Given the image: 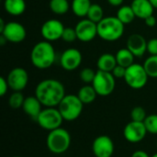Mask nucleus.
Instances as JSON below:
<instances>
[{
	"mask_svg": "<svg viewBox=\"0 0 157 157\" xmlns=\"http://www.w3.org/2000/svg\"><path fill=\"white\" fill-rule=\"evenodd\" d=\"M12 157H22V156H18V155H16V156H12Z\"/></svg>",
	"mask_w": 157,
	"mask_h": 157,
	"instance_id": "43",
	"label": "nucleus"
},
{
	"mask_svg": "<svg viewBox=\"0 0 157 157\" xmlns=\"http://www.w3.org/2000/svg\"><path fill=\"white\" fill-rule=\"evenodd\" d=\"M144 22H145V25L148 27H155L156 24V18L154 15H152V16L148 17L147 18H145Z\"/></svg>",
	"mask_w": 157,
	"mask_h": 157,
	"instance_id": "36",
	"label": "nucleus"
},
{
	"mask_svg": "<svg viewBox=\"0 0 157 157\" xmlns=\"http://www.w3.org/2000/svg\"><path fill=\"white\" fill-rule=\"evenodd\" d=\"M148 75L144 67L140 63H133L126 68V74L124 80L126 84L132 89H142L148 82Z\"/></svg>",
	"mask_w": 157,
	"mask_h": 157,
	"instance_id": "6",
	"label": "nucleus"
},
{
	"mask_svg": "<svg viewBox=\"0 0 157 157\" xmlns=\"http://www.w3.org/2000/svg\"><path fill=\"white\" fill-rule=\"evenodd\" d=\"M104 17H104V10H103L102 6L98 4H92L89 10H88L86 18H88L89 20L98 24Z\"/></svg>",
	"mask_w": 157,
	"mask_h": 157,
	"instance_id": "26",
	"label": "nucleus"
},
{
	"mask_svg": "<svg viewBox=\"0 0 157 157\" xmlns=\"http://www.w3.org/2000/svg\"><path fill=\"white\" fill-rule=\"evenodd\" d=\"M131 157H150L149 155L145 152V151H143V150H137L135 151Z\"/></svg>",
	"mask_w": 157,
	"mask_h": 157,
	"instance_id": "37",
	"label": "nucleus"
},
{
	"mask_svg": "<svg viewBox=\"0 0 157 157\" xmlns=\"http://www.w3.org/2000/svg\"><path fill=\"white\" fill-rule=\"evenodd\" d=\"M124 26L117 17H105L98 23V36L106 41H116L122 37Z\"/></svg>",
	"mask_w": 157,
	"mask_h": 157,
	"instance_id": "3",
	"label": "nucleus"
},
{
	"mask_svg": "<svg viewBox=\"0 0 157 157\" xmlns=\"http://www.w3.org/2000/svg\"><path fill=\"white\" fill-rule=\"evenodd\" d=\"M91 5L92 3L90 0H73L71 3V9L76 17H85L87 16Z\"/></svg>",
	"mask_w": 157,
	"mask_h": 157,
	"instance_id": "21",
	"label": "nucleus"
},
{
	"mask_svg": "<svg viewBox=\"0 0 157 157\" xmlns=\"http://www.w3.org/2000/svg\"><path fill=\"white\" fill-rule=\"evenodd\" d=\"M115 57L117 60V63L125 68H128L129 66L134 63L135 56L132 53V52L128 48L120 49L115 54Z\"/></svg>",
	"mask_w": 157,
	"mask_h": 157,
	"instance_id": "22",
	"label": "nucleus"
},
{
	"mask_svg": "<svg viewBox=\"0 0 157 157\" xmlns=\"http://www.w3.org/2000/svg\"><path fill=\"white\" fill-rule=\"evenodd\" d=\"M82 53L75 48H68L64 50L60 57V64L65 71H74L82 63Z\"/></svg>",
	"mask_w": 157,
	"mask_h": 157,
	"instance_id": "12",
	"label": "nucleus"
},
{
	"mask_svg": "<svg viewBox=\"0 0 157 157\" xmlns=\"http://www.w3.org/2000/svg\"><path fill=\"white\" fill-rule=\"evenodd\" d=\"M131 6L135 14V17L144 20L154 15L155 7L149 0H132Z\"/></svg>",
	"mask_w": 157,
	"mask_h": 157,
	"instance_id": "17",
	"label": "nucleus"
},
{
	"mask_svg": "<svg viewBox=\"0 0 157 157\" xmlns=\"http://www.w3.org/2000/svg\"><path fill=\"white\" fill-rule=\"evenodd\" d=\"M84 108L83 102L79 99L77 95H65L58 106L63 118L66 121H75L82 114Z\"/></svg>",
	"mask_w": 157,
	"mask_h": 157,
	"instance_id": "5",
	"label": "nucleus"
},
{
	"mask_svg": "<svg viewBox=\"0 0 157 157\" xmlns=\"http://www.w3.org/2000/svg\"><path fill=\"white\" fill-rule=\"evenodd\" d=\"M25 98H24V95L21 93V91H14L8 98V104L11 109H18L22 108Z\"/></svg>",
	"mask_w": 157,
	"mask_h": 157,
	"instance_id": "28",
	"label": "nucleus"
},
{
	"mask_svg": "<svg viewBox=\"0 0 157 157\" xmlns=\"http://www.w3.org/2000/svg\"><path fill=\"white\" fill-rule=\"evenodd\" d=\"M147 42L141 34L134 33L129 36L127 40V47L135 57H143L147 52Z\"/></svg>",
	"mask_w": 157,
	"mask_h": 157,
	"instance_id": "16",
	"label": "nucleus"
},
{
	"mask_svg": "<svg viewBox=\"0 0 157 157\" xmlns=\"http://www.w3.org/2000/svg\"><path fill=\"white\" fill-rule=\"evenodd\" d=\"M62 40L65 42H73L75 40H77L75 29L71 28V27L64 28V30H63V36H62Z\"/></svg>",
	"mask_w": 157,
	"mask_h": 157,
	"instance_id": "32",
	"label": "nucleus"
},
{
	"mask_svg": "<svg viewBox=\"0 0 157 157\" xmlns=\"http://www.w3.org/2000/svg\"><path fill=\"white\" fill-rule=\"evenodd\" d=\"M114 149V143L108 135L98 136L92 144V152L96 157H111Z\"/></svg>",
	"mask_w": 157,
	"mask_h": 157,
	"instance_id": "15",
	"label": "nucleus"
},
{
	"mask_svg": "<svg viewBox=\"0 0 157 157\" xmlns=\"http://www.w3.org/2000/svg\"><path fill=\"white\" fill-rule=\"evenodd\" d=\"M107 1L112 6H121L124 0H107Z\"/></svg>",
	"mask_w": 157,
	"mask_h": 157,
	"instance_id": "38",
	"label": "nucleus"
},
{
	"mask_svg": "<svg viewBox=\"0 0 157 157\" xmlns=\"http://www.w3.org/2000/svg\"><path fill=\"white\" fill-rule=\"evenodd\" d=\"M41 107L42 104L36 98V96H30L25 98L22 106V109L29 117L36 120L42 110Z\"/></svg>",
	"mask_w": 157,
	"mask_h": 157,
	"instance_id": "18",
	"label": "nucleus"
},
{
	"mask_svg": "<svg viewBox=\"0 0 157 157\" xmlns=\"http://www.w3.org/2000/svg\"><path fill=\"white\" fill-rule=\"evenodd\" d=\"M1 35L4 36L9 42L19 43L26 39L27 31L22 24L16 21H10L6 24V27L2 30Z\"/></svg>",
	"mask_w": 157,
	"mask_h": 157,
	"instance_id": "14",
	"label": "nucleus"
},
{
	"mask_svg": "<svg viewBox=\"0 0 157 157\" xmlns=\"http://www.w3.org/2000/svg\"><path fill=\"white\" fill-rule=\"evenodd\" d=\"M75 29L77 40L83 42H89L98 36V24L88 18L81 19Z\"/></svg>",
	"mask_w": 157,
	"mask_h": 157,
	"instance_id": "10",
	"label": "nucleus"
},
{
	"mask_svg": "<svg viewBox=\"0 0 157 157\" xmlns=\"http://www.w3.org/2000/svg\"><path fill=\"white\" fill-rule=\"evenodd\" d=\"M144 123L147 132L151 134H157V114L148 115Z\"/></svg>",
	"mask_w": 157,
	"mask_h": 157,
	"instance_id": "29",
	"label": "nucleus"
},
{
	"mask_svg": "<svg viewBox=\"0 0 157 157\" xmlns=\"http://www.w3.org/2000/svg\"><path fill=\"white\" fill-rule=\"evenodd\" d=\"M35 96L45 108H55L64 98L65 89L59 80L44 79L37 85Z\"/></svg>",
	"mask_w": 157,
	"mask_h": 157,
	"instance_id": "1",
	"label": "nucleus"
},
{
	"mask_svg": "<svg viewBox=\"0 0 157 157\" xmlns=\"http://www.w3.org/2000/svg\"><path fill=\"white\" fill-rule=\"evenodd\" d=\"M151 157H157V153H156V154H155L154 155H152V156H151Z\"/></svg>",
	"mask_w": 157,
	"mask_h": 157,
	"instance_id": "42",
	"label": "nucleus"
},
{
	"mask_svg": "<svg viewBox=\"0 0 157 157\" xmlns=\"http://www.w3.org/2000/svg\"><path fill=\"white\" fill-rule=\"evenodd\" d=\"M156 146H157V141H156Z\"/></svg>",
	"mask_w": 157,
	"mask_h": 157,
	"instance_id": "44",
	"label": "nucleus"
},
{
	"mask_svg": "<svg viewBox=\"0 0 157 157\" xmlns=\"http://www.w3.org/2000/svg\"><path fill=\"white\" fill-rule=\"evenodd\" d=\"M117 60L115 55L110 53H103L99 56L97 62V66L99 71L111 73L117 65Z\"/></svg>",
	"mask_w": 157,
	"mask_h": 157,
	"instance_id": "20",
	"label": "nucleus"
},
{
	"mask_svg": "<svg viewBox=\"0 0 157 157\" xmlns=\"http://www.w3.org/2000/svg\"><path fill=\"white\" fill-rule=\"evenodd\" d=\"M115 79L116 78L111 73L98 70L94 81L91 85L95 88L98 96L107 97L109 96L115 89Z\"/></svg>",
	"mask_w": 157,
	"mask_h": 157,
	"instance_id": "8",
	"label": "nucleus"
},
{
	"mask_svg": "<svg viewBox=\"0 0 157 157\" xmlns=\"http://www.w3.org/2000/svg\"><path fill=\"white\" fill-rule=\"evenodd\" d=\"M8 88H9V86H8L6 78H5L3 76L0 77V96L4 97L7 93Z\"/></svg>",
	"mask_w": 157,
	"mask_h": 157,
	"instance_id": "35",
	"label": "nucleus"
},
{
	"mask_svg": "<svg viewBox=\"0 0 157 157\" xmlns=\"http://www.w3.org/2000/svg\"><path fill=\"white\" fill-rule=\"evenodd\" d=\"M149 1L153 5V6L155 7V9H157V0H149Z\"/></svg>",
	"mask_w": 157,
	"mask_h": 157,
	"instance_id": "41",
	"label": "nucleus"
},
{
	"mask_svg": "<svg viewBox=\"0 0 157 157\" xmlns=\"http://www.w3.org/2000/svg\"><path fill=\"white\" fill-rule=\"evenodd\" d=\"M63 121L58 108H45L36 119L39 126L48 132L60 128Z\"/></svg>",
	"mask_w": 157,
	"mask_h": 157,
	"instance_id": "7",
	"label": "nucleus"
},
{
	"mask_svg": "<svg viewBox=\"0 0 157 157\" xmlns=\"http://www.w3.org/2000/svg\"><path fill=\"white\" fill-rule=\"evenodd\" d=\"M96 73L92 68H84L80 72V79L86 85H90L93 83L94 78L96 76Z\"/></svg>",
	"mask_w": 157,
	"mask_h": 157,
	"instance_id": "31",
	"label": "nucleus"
},
{
	"mask_svg": "<svg viewBox=\"0 0 157 157\" xmlns=\"http://www.w3.org/2000/svg\"><path fill=\"white\" fill-rule=\"evenodd\" d=\"M111 74L114 75L115 78H124L125 74H126V68L123 66H121L119 64L116 65V67L113 69Z\"/></svg>",
	"mask_w": 157,
	"mask_h": 157,
	"instance_id": "33",
	"label": "nucleus"
},
{
	"mask_svg": "<svg viewBox=\"0 0 157 157\" xmlns=\"http://www.w3.org/2000/svg\"><path fill=\"white\" fill-rule=\"evenodd\" d=\"M6 24V23H5L4 19H3V18H1V19H0V33H1V32H2V30L5 29Z\"/></svg>",
	"mask_w": 157,
	"mask_h": 157,
	"instance_id": "39",
	"label": "nucleus"
},
{
	"mask_svg": "<svg viewBox=\"0 0 157 157\" xmlns=\"http://www.w3.org/2000/svg\"><path fill=\"white\" fill-rule=\"evenodd\" d=\"M56 53L50 41L41 40L36 43L30 52V61L34 67L44 70L50 68L55 62Z\"/></svg>",
	"mask_w": 157,
	"mask_h": 157,
	"instance_id": "2",
	"label": "nucleus"
},
{
	"mask_svg": "<svg viewBox=\"0 0 157 157\" xmlns=\"http://www.w3.org/2000/svg\"><path fill=\"white\" fill-rule=\"evenodd\" d=\"M46 145L51 153L62 155L65 153L71 145V135L62 127L51 131L47 135Z\"/></svg>",
	"mask_w": 157,
	"mask_h": 157,
	"instance_id": "4",
	"label": "nucleus"
},
{
	"mask_svg": "<svg viewBox=\"0 0 157 157\" xmlns=\"http://www.w3.org/2000/svg\"><path fill=\"white\" fill-rule=\"evenodd\" d=\"M147 134V130L144 122H138L132 121L129 122L123 130V136L125 140L132 144H137L142 142Z\"/></svg>",
	"mask_w": 157,
	"mask_h": 157,
	"instance_id": "13",
	"label": "nucleus"
},
{
	"mask_svg": "<svg viewBox=\"0 0 157 157\" xmlns=\"http://www.w3.org/2000/svg\"><path fill=\"white\" fill-rule=\"evenodd\" d=\"M143 65L149 77L157 78V55L149 56Z\"/></svg>",
	"mask_w": 157,
	"mask_h": 157,
	"instance_id": "27",
	"label": "nucleus"
},
{
	"mask_svg": "<svg viewBox=\"0 0 157 157\" xmlns=\"http://www.w3.org/2000/svg\"><path fill=\"white\" fill-rule=\"evenodd\" d=\"M9 88L13 91H22L29 83V74L22 67L13 68L6 77Z\"/></svg>",
	"mask_w": 157,
	"mask_h": 157,
	"instance_id": "11",
	"label": "nucleus"
},
{
	"mask_svg": "<svg viewBox=\"0 0 157 157\" xmlns=\"http://www.w3.org/2000/svg\"><path fill=\"white\" fill-rule=\"evenodd\" d=\"M4 8L7 14L17 17L25 12L26 2L25 0H5Z\"/></svg>",
	"mask_w": 157,
	"mask_h": 157,
	"instance_id": "19",
	"label": "nucleus"
},
{
	"mask_svg": "<svg viewBox=\"0 0 157 157\" xmlns=\"http://www.w3.org/2000/svg\"><path fill=\"white\" fill-rule=\"evenodd\" d=\"M63 24L55 18H51L46 20L41 28H40V34L44 40L47 41H55L62 39L63 32L64 30Z\"/></svg>",
	"mask_w": 157,
	"mask_h": 157,
	"instance_id": "9",
	"label": "nucleus"
},
{
	"mask_svg": "<svg viewBox=\"0 0 157 157\" xmlns=\"http://www.w3.org/2000/svg\"><path fill=\"white\" fill-rule=\"evenodd\" d=\"M49 7L52 13L62 16L69 11L71 5L69 4L68 0H50Z\"/></svg>",
	"mask_w": 157,
	"mask_h": 157,
	"instance_id": "25",
	"label": "nucleus"
},
{
	"mask_svg": "<svg viewBox=\"0 0 157 157\" xmlns=\"http://www.w3.org/2000/svg\"><path fill=\"white\" fill-rule=\"evenodd\" d=\"M6 41H7V40H6V38H5L4 36L1 35V36H0V44L3 46V45H5V43H6Z\"/></svg>",
	"mask_w": 157,
	"mask_h": 157,
	"instance_id": "40",
	"label": "nucleus"
},
{
	"mask_svg": "<svg viewBox=\"0 0 157 157\" xmlns=\"http://www.w3.org/2000/svg\"><path fill=\"white\" fill-rule=\"evenodd\" d=\"M147 52L151 55H157V39H151L147 42Z\"/></svg>",
	"mask_w": 157,
	"mask_h": 157,
	"instance_id": "34",
	"label": "nucleus"
},
{
	"mask_svg": "<svg viewBox=\"0 0 157 157\" xmlns=\"http://www.w3.org/2000/svg\"><path fill=\"white\" fill-rule=\"evenodd\" d=\"M116 17L124 25L131 24L134 20V18L136 17L131 6H120V8L117 11Z\"/></svg>",
	"mask_w": 157,
	"mask_h": 157,
	"instance_id": "24",
	"label": "nucleus"
},
{
	"mask_svg": "<svg viewBox=\"0 0 157 157\" xmlns=\"http://www.w3.org/2000/svg\"><path fill=\"white\" fill-rule=\"evenodd\" d=\"M97 92L92 85H86L82 86L77 93V97L83 102V104H91L97 98Z\"/></svg>",
	"mask_w": 157,
	"mask_h": 157,
	"instance_id": "23",
	"label": "nucleus"
},
{
	"mask_svg": "<svg viewBox=\"0 0 157 157\" xmlns=\"http://www.w3.org/2000/svg\"><path fill=\"white\" fill-rule=\"evenodd\" d=\"M148 115L146 114L145 109L143 107H135L132 109L131 111V119L133 121H138V122H144Z\"/></svg>",
	"mask_w": 157,
	"mask_h": 157,
	"instance_id": "30",
	"label": "nucleus"
}]
</instances>
